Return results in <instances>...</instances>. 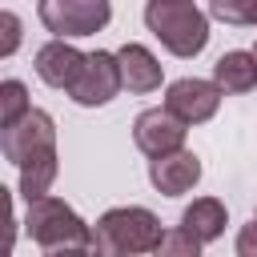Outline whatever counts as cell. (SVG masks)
Wrapping results in <instances>:
<instances>
[{
  "label": "cell",
  "instance_id": "7a4b0ae2",
  "mask_svg": "<svg viewBox=\"0 0 257 257\" xmlns=\"http://www.w3.org/2000/svg\"><path fill=\"white\" fill-rule=\"evenodd\" d=\"M165 241L161 217L145 205H116L100 213L92 229V249L108 257H137V253H157Z\"/></svg>",
  "mask_w": 257,
  "mask_h": 257
},
{
  "label": "cell",
  "instance_id": "2e32d148",
  "mask_svg": "<svg viewBox=\"0 0 257 257\" xmlns=\"http://www.w3.org/2000/svg\"><path fill=\"white\" fill-rule=\"evenodd\" d=\"M209 16L233 28L257 24V0H209Z\"/></svg>",
  "mask_w": 257,
  "mask_h": 257
},
{
  "label": "cell",
  "instance_id": "52a82bcc",
  "mask_svg": "<svg viewBox=\"0 0 257 257\" xmlns=\"http://www.w3.org/2000/svg\"><path fill=\"white\" fill-rule=\"evenodd\" d=\"M221 96H225V88H221L217 80L181 76V80H173V84L165 88V108H169V112H177L185 124H205V120H213V116H217Z\"/></svg>",
  "mask_w": 257,
  "mask_h": 257
},
{
  "label": "cell",
  "instance_id": "6da1fadb",
  "mask_svg": "<svg viewBox=\"0 0 257 257\" xmlns=\"http://www.w3.org/2000/svg\"><path fill=\"white\" fill-rule=\"evenodd\" d=\"M28 237L40 245V253H88L92 249V225L60 197L44 193L36 201H28V217H24Z\"/></svg>",
  "mask_w": 257,
  "mask_h": 257
},
{
  "label": "cell",
  "instance_id": "ba28073f",
  "mask_svg": "<svg viewBox=\"0 0 257 257\" xmlns=\"http://www.w3.org/2000/svg\"><path fill=\"white\" fill-rule=\"evenodd\" d=\"M185 133H189V124H185L177 112H169L165 104H161V108H145V112H137V120H133V141H137V149H141L149 161L161 157V153L185 149Z\"/></svg>",
  "mask_w": 257,
  "mask_h": 257
},
{
  "label": "cell",
  "instance_id": "d6986e66",
  "mask_svg": "<svg viewBox=\"0 0 257 257\" xmlns=\"http://www.w3.org/2000/svg\"><path fill=\"white\" fill-rule=\"evenodd\" d=\"M237 257H257V221H249L237 233Z\"/></svg>",
  "mask_w": 257,
  "mask_h": 257
},
{
  "label": "cell",
  "instance_id": "30bf717a",
  "mask_svg": "<svg viewBox=\"0 0 257 257\" xmlns=\"http://www.w3.org/2000/svg\"><path fill=\"white\" fill-rule=\"evenodd\" d=\"M84 56H88V52H80L72 40L52 36L48 44H40V48H36L32 68H36V76H40L48 88H64V92H68V84L76 80V72H80V64H84Z\"/></svg>",
  "mask_w": 257,
  "mask_h": 257
},
{
  "label": "cell",
  "instance_id": "7c38bea8",
  "mask_svg": "<svg viewBox=\"0 0 257 257\" xmlns=\"http://www.w3.org/2000/svg\"><path fill=\"white\" fill-rule=\"evenodd\" d=\"M213 80H217L229 96L253 92V88H257V56H253V52H245V48L221 52V56H217V64H213Z\"/></svg>",
  "mask_w": 257,
  "mask_h": 257
},
{
  "label": "cell",
  "instance_id": "5bb4252c",
  "mask_svg": "<svg viewBox=\"0 0 257 257\" xmlns=\"http://www.w3.org/2000/svg\"><path fill=\"white\" fill-rule=\"evenodd\" d=\"M56 173H60L56 149H48V153H40V157L24 161V165H20V197H24V201H36V197H44V193L52 189Z\"/></svg>",
  "mask_w": 257,
  "mask_h": 257
},
{
  "label": "cell",
  "instance_id": "9a60e30c",
  "mask_svg": "<svg viewBox=\"0 0 257 257\" xmlns=\"http://www.w3.org/2000/svg\"><path fill=\"white\" fill-rule=\"evenodd\" d=\"M28 108H32V100H28V84L16 80V76H8V80L0 84V128L12 124V120H20Z\"/></svg>",
  "mask_w": 257,
  "mask_h": 257
},
{
  "label": "cell",
  "instance_id": "ffe728a7",
  "mask_svg": "<svg viewBox=\"0 0 257 257\" xmlns=\"http://www.w3.org/2000/svg\"><path fill=\"white\" fill-rule=\"evenodd\" d=\"M253 221H257V209H253Z\"/></svg>",
  "mask_w": 257,
  "mask_h": 257
},
{
  "label": "cell",
  "instance_id": "5b68a950",
  "mask_svg": "<svg viewBox=\"0 0 257 257\" xmlns=\"http://www.w3.org/2000/svg\"><path fill=\"white\" fill-rule=\"evenodd\" d=\"M48 149H56V124H52V116L44 108H28L20 120H12V124L0 128V153L16 169L24 161L48 153Z\"/></svg>",
  "mask_w": 257,
  "mask_h": 257
},
{
  "label": "cell",
  "instance_id": "277c9868",
  "mask_svg": "<svg viewBox=\"0 0 257 257\" xmlns=\"http://www.w3.org/2000/svg\"><path fill=\"white\" fill-rule=\"evenodd\" d=\"M36 16L52 36L80 40V36H96L112 20V4L108 0H40Z\"/></svg>",
  "mask_w": 257,
  "mask_h": 257
},
{
  "label": "cell",
  "instance_id": "8fae6325",
  "mask_svg": "<svg viewBox=\"0 0 257 257\" xmlns=\"http://www.w3.org/2000/svg\"><path fill=\"white\" fill-rule=\"evenodd\" d=\"M116 60H120V80H124L128 92L145 96V92H157V88H161V80H165L161 60H157L145 44H137V40L120 44V48H116Z\"/></svg>",
  "mask_w": 257,
  "mask_h": 257
},
{
  "label": "cell",
  "instance_id": "44dd1931",
  "mask_svg": "<svg viewBox=\"0 0 257 257\" xmlns=\"http://www.w3.org/2000/svg\"><path fill=\"white\" fill-rule=\"evenodd\" d=\"M253 56H257V44H253Z\"/></svg>",
  "mask_w": 257,
  "mask_h": 257
},
{
  "label": "cell",
  "instance_id": "8992f818",
  "mask_svg": "<svg viewBox=\"0 0 257 257\" xmlns=\"http://www.w3.org/2000/svg\"><path fill=\"white\" fill-rule=\"evenodd\" d=\"M120 88H124V80H120V60H116V52L96 48V52L84 56L76 80L68 84V96H72L80 108H100V104H108Z\"/></svg>",
  "mask_w": 257,
  "mask_h": 257
},
{
  "label": "cell",
  "instance_id": "9c48e42d",
  "mask_svg": "<svg viewBox=\"0 0 257 257\" xmlns=\"http://www.w3.org/2000/svg\"><path fill=\"white\" fill-rule=\"evenodd\" d=\"M149 181L157 193L165 197H185L193 193V185L201 181V157L189 153V149H173V153H161L149 161Z\"/></svg>",
  "mask_w": 257,
  "mask_h": 257
},
{
  "label": "cell",
  "instance_id": "4fadbf2b",
  "mask_svg": "<svg viewBox=\"0 0 257 257\" xmlns=\"http://www.w3.org/2000/svg\"><path fill=\"white\" fill-rule=\"evenodd\" d=\"M181 225L193 229V233L209 245V241H217V237L225 233V225H229V209H225V201H217V197H197L193 205H185Z\"/></svg>",
  "mask_w": 257,
  "mask_h": 257
},
{
  "label": "cell",
  "instance_id": "e0dca14e",
  "mask_svg": "<svg viewBox=\"0 0 257 257\" xmlns=\"http://www.w3.org/2000/svg\"><path fill=\"white\" fill-rule=\"evenodd\" d=\"M201 237L193 233V229H185V225H177L173 233H165V241H161V249L157 253H173V257H197L201 253Z\"/></svg>",
  "mask_w": 257,
  "mask_h": 257
},
{
  "label": "cell",
  "instance_id": "ac0fdd59",
  "mask_svg": "<svg viewBox=\"0 0 257 257\" xmlns=\"http://www.w3.org/2000/svg\"><path fill=\"white\" fill-rule=\"evenodd\" d=\"M0 28H4V44H0V56H12L20 48V16L16 12H0Z\"/></svg>",
  "mask_w": 257,
  "mask_h": 257
},
{
  "label": "cell",
  "instance_id": "3957f363",
  "mask_svg": "<svg viewBox=\"0 0 257 257\" xmlns=\"http://www.w3.org/2000/svg\"><path fill=\"white\" fill-rule=\"evenodd\" d=\"M145 28L181 60L201 56L209 44V12H201L193 0H145Z\"/></svg>",
  "mask_w": 257,
  "mask_h": 257
}]
</instances>
